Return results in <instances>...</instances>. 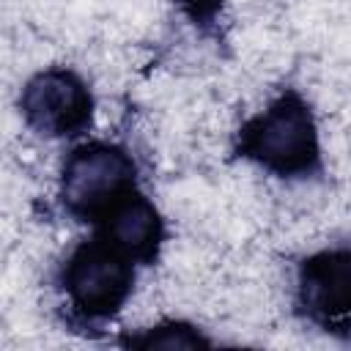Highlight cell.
Listing matches in <instances>:
<instances>
[{
  "instance_id": "cell-1",
  "label": "cell",
  "mask_w": 351,
  "mask_h": 351,
  "mask_svg": "<svg viewBox=\"0 0 351 351\" xmlns=\"http://www.w3.org/2000/svg\"><path fill=\"white\" fill-rule=\"evenodd\" d=\"M239 154L277 176H307L318 167V132L310 107L293 90L274 99L239 132Z\"/></svg>"
},
{
  "instance_id": "cell-2",
  "label": "cell",
  "mask_w": 351,
  "mask_h": 351,
  "mask_svg": "<svg viewBox=\"0 0 351 351\" xmlns=\"http://www.w3.org/2000/svg\"><path fill=\"white\" fill-rule=\"evenodd\" d=\"M137 167L115 143H85L74 148L60 173V203L82 219L99 222L123 195L137 189Z\"/></svg>"
},
{
  "instance_id": "cell-3",
  "label": "cell",
  "mask_w": 351,
  "mask_h": 351,
  "mask_svg": "<svg viewBox=\"0 0 351 351\" xmlns=\"http://www.w3.org/2000/svg\"><path fill=\"white\" fill-rule=\"evenodd\" d=\"M134 261L101 236L80 244L63 266V291L69 304L85 318H110L132 293Z\"/></svg>"
},
{
  "instance_id": "cell-4",
  "label": "cell",
  "mask_w": 351,
  "mask_h": 351,
  "mask_svg": "<svg viewBox=\"0 0 351 351\" xmlns=\"http://www.w3.org/2000/svg\"><path fill=\"white\" fill-rule=\"evenodd\" d=\"M22 118L44 137H74L90 126L93 99L71 69H44L27 80L19 96Z\"/></svg>"
},
{
  "instance_id": "cell-5",
  "label": "cell",
  "mask_w": 351,
  "mask_h": 351,
  "mask_svg": "<svg viewBox=\"0 0 351 351\" xmlns=\"http://www.w3.org/2000/svg\"><path fill=\"white\" fill-rule=\"evenodd\" d=\"M299 304L324 326L351 324V250L318 252L302 263Z\"/></svg>"
},
{
  "instance_id": "cell-6",
  "label": "cell",
  "mask_w": 351,
  "mask_h": 351,
  "mask_svg": "<svg viewBox=\"0 0 351 351\" xmlns=\"http://www.w3.org/2000/svg\"><path fill=\"white\" fill-rule=\"evenodd\" d=\"M96 225L99 236L134 263H154L165 239L162 217L140 189L123 195Z\"/></svg>"
},
{
  "instance_id": "cell-7",
  "label": "cell",
  "mask_w": 351,
  "mask_h": 351,
  "mask_svg": "<svg viewBox=\"0 0 351 351\" xmlns=\"http://www.w3.org/2000/svg\"><path fill=\"white\" fill-rule=\"evenodd\" d=\"M129 346L134 348H197V346H208V340L186 324H162V326L145 329L137 337H129Z\"/></svg>"
}]
</instances>
